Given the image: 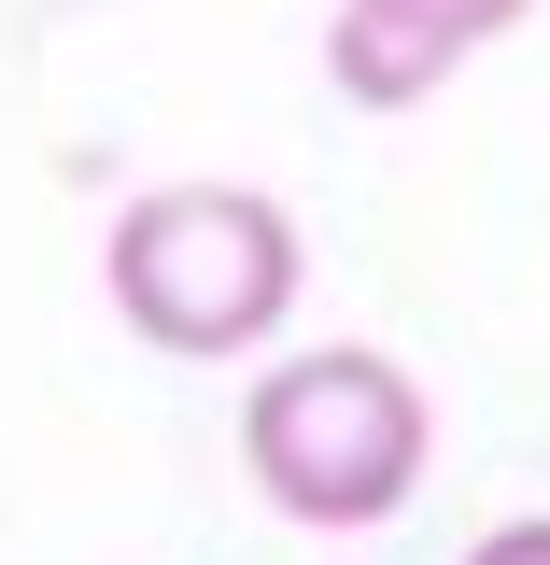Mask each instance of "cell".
Instances as JSON below:
<instances>
[{
    "label": "cell",
    "mask_w": 550,
    "mask_h": 565,
    "mask_svg": "<svg viewBox=\"0 0 550 565\" xmlns=\"http://www.w3.org/2000/svg\"><path fill=\"white\" fill-rule=\"evenodd\" d=\"M438 467V411H423V382L396 353L367 340H325V353H282L269 382L240 396V481L269 494L282 523H311V537H367V523H396Z\"/></svg>",
    "instance_id": "cell-1"
},
{
    "label": "cell",
    "mask_w": 550,
    "mask_h": 565,
    "mask_svg": "<svg viewBox=\"0 0 550 565\" xmlns=\"http://www.w3.org/2000/svg\"><path fill=\"white\" fill-rule=\"evenodd\" d=\"M296 282H311V241L255 184H141L99 226V297L155 353H269Z\"/></svg>",
    "instance_id": "cell-2"
},
{
    "label": "cell",
    "mask_w": 550,
    "mask_h": 565,
    "mask_svg": "<svg viewBox=\"0 0 550 565\" xmlns=\"http://www.w3.org/2000/svg\"><path fill=\"white\" fill-rule=\"evenodd\" d=\"M325 85H339L353 114H410V99H438L452 85V57L438 43H410V29H381V14H325Z\"/></svg>",
    "instance_id": "cell-3"
},
{
    "label": "cell",
    "mask_w": 550,
    "mask_h": 565,
    "mask_svg": "<svg viewBox=\"0 0 550 565\" xmlns=\"http://www.w3.org/2000/svg\"><path fill=\"white\" fill-rule=\"evenodd\" d=\"M353 14H381V29H410V43H438V57L466 71L481 43H508V29H522L537 0H353Z\"/></svg>",
    "instance_id": "cell-4"
},
{
    "label": "cell",
    "mask_w": 550,
    "mask_h": 565,
    "mask_svg": "<svg viewBox=\"0 0 550 565\" xmlns=\"http://www.w3.org/2000/svg\"><path fill=\"white\" fill-rule=\"evenodd\" d=\"M466 565H550V509H522V523H494V537H481Z\"/></svg>",
    "instance_id": "cell-5"
}]
</instances>
